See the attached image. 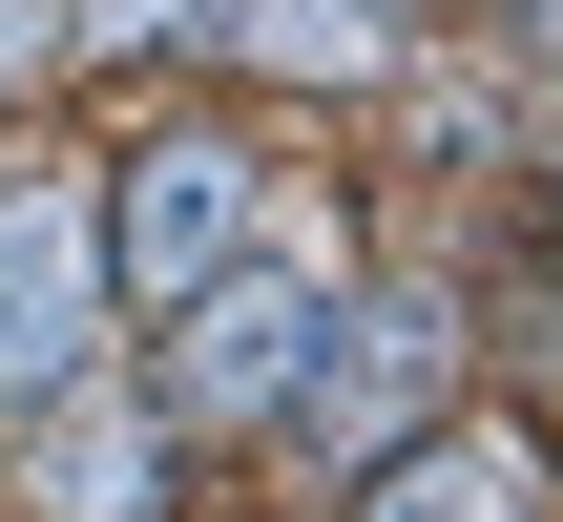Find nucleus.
Masks as SVG:
<instances>
[{
    "label": "nucleus",
    "mask_w": 563,
    "mask_h": 522,
    "mask_svg": "<svg viewBox=\"0 0 563 522\" xmlns=\"http://www.w3.org/2000/svg\"><path fill=\"white\" fill-rule=\"evenodd\" d=\"M84 230H104V293L125 314H188L230 251H272V167L230 126H167V146H125V188H84Z\"/></svg>",
    "instance_id": "obj_1"
},
{
    "label": "nucleus",
    "mask_w": 563,
    "mask_h": 522,
    "mask_svg": "<svg viewBox=\"0 0 563 522\" xmlns=\"http://www.w3.org/2000/svg\"><path fill=\"white\" fill-rule=\"evenodd\" d=\"M313 335H334L313 230H292V251H230V272L188 293V335H167V398H188V418H292V398H313Z\"/></svg>",
    "instance_id": "obj_2"
},
{
    "label": "nucleus",
    "mask_w": 563,
    "mask_h": 522,
    "mask_svg": "<svg viewBox=\"0 0 563 522\" xmlns=\"http://www.w3.org/2000/svg\"><path fill=\"white\" fill-rule=\"evenodd\" d=\"M84 356H104V230L63 167H0V418L63 398Z\"/></svg>",
    "instance_id": "obj_3"
},
{
    "label": "nucleus",
    "mask_w": 563,
    "mask_h": 522,
    "mask_svg": "<svg viewBox=\"0 0 563 522\" xmlns=\"http://www.w3.org/2000/svg\"><path fill=\"white\" fill-rule=\"evenodd\" d=\"M439 377H460V335H439V314H355V293H334V335H313V398H292V439H397V418H418Z\"/></svg>",
    "instance_id": "obj_4"
},
{
    "label": "nucleus",
    "mask_w": 563,
    "mask_h": 522,
    "mask_svg": "<svg viewBox=\"0 0 563 522\" xmlns=\"http://www.w3.org/2000/svg\"><path fill=\"white\" fill-rule=\"evenodd\" d=\"M21 418H42V522H167V439H146V418H104L84 377L21 398Z\"/></svg>",
    "instance_id": "obj_5"
},
{
    "label": "nucleus",
    "mask_w": 563,
    "mask_h": 522,
    "mask_svg": "<svg viewBox=\"0 0 563 522\" xmlns=\"http://www.w3.org/2000/svg\"><path fill=\"white\" fill-rule=\"evenodd\" d=\"M355 522H543V460L522 439H418V460H376Z\"/></svg>",
    "instance_id": "obj_6"
},
{
    "label": "nucleus",
    "mask_w": 563,
    "mask_h": 522,
    "mask_svg": "<svg viewBox=\"0 0 563 522\" xmlns=\"http://www.w3.org/2000/svg\"><path fill=\"white\" fill-rule=\"evenodd\" d=\"M209 42L313 63V84H376V63H397V0H209Z\"/></svg>",
    "instance_id": "obj_7"
},
{
    "label": "nucleus",
    "mask_w": 563,
    "mask_h": 522,
    "mask_svg": "<svg viewBox=\"0 0 563 522\" xmlns=\"http://www.w3.org/2000/svg\"><path fill=\"white\" fill-rule=\"evenodd\" d=\"M84 63H146V42H209V0H63Z\"/></svg>",
    "instance_id": "obj_8"
},
{
    "label": "nucleus",
    "mask_w": 563,
    "mask_h": 522,
    "mask_svg": "<svg viewBox=\"0 0 563 522\" xmlns=\"http://www.w3.org/2000/svg\"><path fill=\"white\" fill-rule=\"evenodd\" d=\"M21 63H42V21H21V0H0V84H21Z\"/></svg>",
    "instance_id": "obj_9"
}]
</instances>
